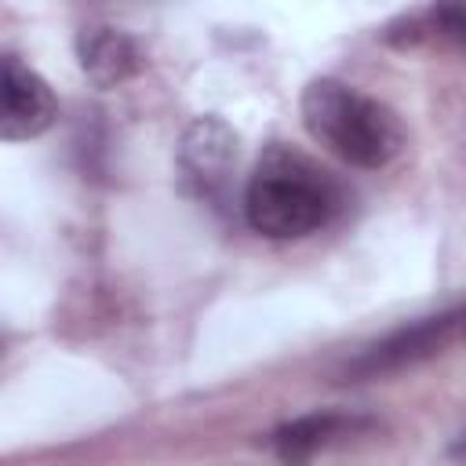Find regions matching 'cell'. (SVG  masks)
Wrapping results in <instances>:
<instances>
[{
    "label": "cell",
    "mask_w": 466,
    "mask_h": 466,
    "mask_svg": "<svg viewBox=\"0 0 466 466\" xmlns=\"http://www.w3.org/2000/svg\"><path fill=\"white\" fill-rule=\"evenodd\" d=\"M346 208V182L288 142H269L244 186V218L269 240H299L320 233Z\"/></svg>",
    "instance_id": "cell-1"
},
{
    "label": "cell",
    "mask_w": 466,
    "mask_h": 466,
    "mask_svg": "<svg viewBox=\"0 0 466 466\" xmlns=\"http://www.w3.org/2000/svg\"><path fill=\"white\" fill-rule=\"evenodd\" d=\"M299 116L313 142L360 171L393 164L408 146V131L397 109L335 76H317L302 87Z\"/></svg>",
    "instance_id": "cell-2"
},
{
    "label": "cell",
    "mask_w": 466,
    "mask_h": 466,
    "mask_svg": "<svg viewBox=\"0 0 466 466\" xmlns=\"http://www.w3.org/2000/svg\"><path fill=\"white\" fill-rule=\"evenodd\" d=\"M237 153H240V135L218 120V116H197L182 138H178V175H182V189L193 193L197 200H222L229 175L237 167Z\"/></svg>",
    "instance_id": "cell-3"
},
{
    "label": "cell",
    "mask_w": 466,
    "mask_h": 466,
    "mask_svg": "<svg viewBox=\"0 0 466 466\" xmlns=\"http://www.w3.org/2000/svg\"><path fill=\"white\" fill-rule=\"evenodd\" d=\"M462 309H451V313H441V317H426V320H415L393 335H386L382 342L368 346L360 357H353L346 364V382H364V379H379V375H393V371H404L433 353H441V346H448V339L455 335V328L462 324Z\"/></svg>",
    "instance_id": "cell-4"
},
{
    "label": "cell",
    "mask_w": 466,
    "mask_h": 466,
    "mask_svg": "<svg viewBox=\"0 0 466 466\" xmlns=\"http://www.w3.org/2000/svg\"><path fill=\"white\" fill-rule=\"evenodd\" d=\"M58 116V98L51 84L25 66L18 55H4L0 73V138L4 142H29L40 138Z\"/></svg>",
    "instance_id": "cell-5"
},
{
    "label": "cell",
    "mask_w": 466,
    "mask_h": 466,
    "mask_svg": "<svg viewBox=\"0 0 466 466\" xmlns=\"http://www.w3.org/2000/svg\"><path fill=\"white\" fill-rule=\"evenodd\" d=\"M76 62L95 87H116L142 69V51L124 29L91 22L76 33Z\"/></svg>",
    "instance_id": "cell-6"
},
{
    "label": "cell",
    "mask_w": 466,
    "mask_h": 466,
    "mask_svg": "<svg viewBox=\"0 0 466 466\" xmlns=\"http://www.w3.org/2000/svg\"><path fill=\"white\" fill-rule=\"evenodd\" d=\"M371 422L360 415H342V411H313L302 419L284 422L273 433V451L280 455V462L288 466H302L309 462L317 451H328L335 444H346L350 437H357L360 430H368Z\"/></svg>",
    "instance_id": "cell-7"
},
{
    "label": "cell",
    "mask_w": 466,
    "mask_h": 466,
    "mask_svg": "<svg viewBox=\"0 0 466 466\" xmlns=\"http://www.w3.org/2000/svg\"><path fill=\"white\" fill-rule=\"evenodd\" d=\"M390 40L400 44V47L441 44V47H448V51L466 58V0H459V4H433V7L404 15L400 22L390 25Z\"/></svg>",
    "instance_id": "cell-8"
},
{
    "label": "cell",
    "mask_w": 466,
    "mask_h": 466,
    "mask_svg": "<svg viewBox=\"0 0 466 466\" xmlns=\"http://www.w3.org/2000/svg\"><path fill=\"white\" fill-rule=\"evenodd\" d=\"M451 455H459V459H466V437H462V441H459V444L451 448Z\"/></svg>",
    "instance_id": "cell-9"
}]
</instances>
